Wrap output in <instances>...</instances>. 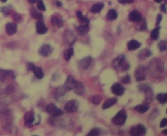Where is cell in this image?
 I'll return each mask as SVG.
<instances>
[{
  "instance_id": "cell-1",
  "label": "cell",
  "mask_w": 167,
  "mask_h": 136,
  "mask_svg": "<svg viewBox=\"0 0 167 136\" xmlns=\"http://www.w3.org/2000/svg\"><path fill=\"white\" fill-rule=\"evenodd\" d=\"M112 65L116 71H126L130 68V65L127 61H126L125 55L118 56L112 62Z\"/></svg>"
},
{
  "instance_id": "cell-2",
  "label": "cell",
  "mask_w": 167,
  "mask_h": 136,
  "mask_svg": "<svg viewBox=\"0 0 167 136\" xmlns=\"http://www.w3.org/2000/svg\"><path fill=\"white\" fill-rule=\"evenodd\" d=\"M127 118V113L124 109L120 110L113 117L112 119V122L116 125H123L126 122Z\"/></svg>"
},
{
  "instance_id": "cell-3",
  "label": "cell",
  "mask_w": 167,
  "mask_h": 136,
  "mask_svg": "<svg viewBox=\"0 0 167 136\" xmlns=\"http://www.w3.org/2000/svg\"><path fill=\"white\" fill-rule=\"evenodd\" d=\"M46 110L49 114L55 117H58L64 114V112L62 110L58 108L56 105L52 104L47 105Z\"/></svg>"
},
{
  "instance_id": "cell-4",
  "label": "cell",
  "mask_w": 167,
  "mask_h": 136,
  "mask_svg": "<svg viewBox=\"0 0 167 136\" xmlns=\"http://www.w3.org/2000/svg\"><path fill=\"white\" fill-rule=\"evenodd\" d=\"M130 134L133 136H142L146 133V128L142 125L138 124L133 127L130 131Z\"/></svg>"
},
{
  "instance_id": "cell-5",
  "label": "cell",
  "mask_w": 167,
  "mask_h": 136,
  "mask_svg": "<svg viewBox=\"0 0 167 136\" xmlns=\"http://www.w3.org/2000/svg\"><path fill=\"white\" fill-rule=\"evenodd\" d=\"M79 105L77 101L75 100H71L69 101L64 106V110L68 113H73L78 110Z\"/></svg>"
},
{
  "instance_id": "cell-6",
  "label": "cell",
  "mask_w": 167,
  "mask_h": 136,
  "mask_svg": "<svg viewBox=\"0 0 167 136\" xmlns=\"http://www.w3.org/2000/svg\"><path fill=\"white\" fill-rule=\"evenodd\" d=\"M92 61V58L90 56L85 57L78 61V66L82 70H87L90 67Z\"/></svg>"
},
{
  "instance_id": "cell-7",
  "label": "cell",
  "mask_w": 167,
  "mask_h": 136,
  "mask_svg": "<svg viewBox=\"0 0 167 136\" xmlns=\"http://www.w3.org/2000/svg\"><path fill=\"white\" fill-rule=\"evenodd\" d=\"M146 67L144 65H140L136 69L134 73V76L137 81H141L145 80L146 79L145 74L144 73V71L145 70Z\"/></svg>"
},
{
  "instance_id": "cell-8",
  "label": "cell",
  "mask_w": 167,
  "mask_h": 136,
  "mask_svg": "<svg viewBox=\"0 0 167 136\" xmlns=\"http://www.w3.org/2000/svg\"><path fill=\"white\" fill-rule=\"evenodd\" d=\"M24 120H25V125L26 127L31 128L33 126V123L35 121L34 113L33 111H29L26 113L24 115Z\"/></svg>"
},
{
  "instance_id": "cell-9",
  "label": "cell",
  "mask_w": 167,
  "mask_h": 136,
  "mask_svg": "<svg viewBox=\"0 0 167 136\" xmlns=\"http://www.w3.org/2000/svg\"><path fill=\"white\" fill-rule=\"evenodd\" d=\"M53 51V48L52 47L48 44H44L42 45L39 48V53L40 55L43 57H48L52 53Z\"/></svg>"
},
{
  "instance_id": "cell-10",
  "label": "cell",
  "mask_w": 167,
  "mask_h": 136,
  "mask_svg": "<svg viewBox=\"0 0 167 136\" xmlns=\"http://www.w3.org/2000/svg\"><path fill=\"white\" fill-rule=\"evenodd\" d=\"M111 92L116 96H122L124 94L125 89L119 83H115L111 87Z\"/></svg>"
},
{
  "instance_id": "cell-11",
  "label": "cell",
  "mask_w": 167,
  "mask_h": 136,
  "mask_svg": "<svg viewBox=\"0 0 167 136\" xmlns=\"http://www.w3.org/2000/svg\"><path fill=\"white\" fill-rule=\"evenodd\" d=\"M7 77L12 79L15 78L13 72L11 71H6L2 69H0V81L4 82Z\"/></svg>"
},
{
  "instance_id": "cell-12",
  "label": "cell",
  "mask_w": 167,
  "mask_h": 136,
  "mask_svg": "<svg viewBox=\"0 0 167 136\" xmlns=\"http://www.w3.org/2000/svg\"><path fill=\"white\" fill-rule=\"evenodd\" d=\"M67 91H68V90L64 86H60L58 88L55 92V100H59L63 97H64L65 94L67 93Z\"/></svg>"
},
{
  "instance_id": "cell-13",
  "label": "cell",
  "mask_w": 167,
  "mask_h": 136,
  "mask_svg": "<svg viewBox=\"0 0 167 136\" xmlns=\"http://www.w3.org/2000/svg\"><path fill=\"white\" fill-rule=\"evenodd\" d=\"M142 16L138 11H133L131 12L129 15V20L131 22H136L142 20Z\"/></svg>"
},
{
  "instance_id": "cell-14",
  "label": "cell",
  "mask_w": 167,
  "mask_h": 136,
  "mask_svg": "<svg viewBox=\"0 0 167 136\" xmlns=\"http://www.w3.org/2000/svg\"><path fill=\"white\" fill-rule=\"evenodd\" d=\"M37 33L39 34H45L47 31V28L42 20H38L36 23Z\"/></svg>"
},
{
  "instance_id": "cell-15",
  "label": "cell",
  "mask_w": 167,
  "mask_h": 136,
  "mask_svg": "<svg viewBox=\"0 0 167 136\" xmlns=\"http://www.w3.org/2000/svg\"><path fill=\"white\" fill-rule=\"evenodd\" d=\"M76 81H77L75 80V79L72 76H69L66 79L64 86L68 91L73 90L74 86H75Z\"/></svg>"
},
{
  "instance_id": "cell-16",
  "label": "cell",
  "mask_w": 167,
  "mask_h": 136,
  "mask_svg": "<svg viewBox=\"0 0 167 136\" xmlns=\"http://www.w3.org/2000/svg\"><path fill=\"white\" fill-rule=\"evenodd\" d=\"M118 101L117 98L116 97H112L109 98L105 101L104 104L102 105V109H107L108 108L112 107L113 105H115L116 103H117Z\"/></svg>"
},
{
  "instance_id": "cell-17",
  "label": "cell",
  "mask_w": 167,
  "mask_h": 136,
  "mask_svg": "<svg viewBox=\"0 0 167 136\" xmlns=\"http://www.w3.org/2000/svg\"><path fill=\"white\" fill-rule=\"evenodd\" d=\"M73 90L74 91V92L76 94L81 95L84 93L85 91V88L84 85L81 82L77 81Z\"/></svg>"
},
{
  "instance_id": "cell-18",
  "label": "cell",
  "mask_w": 167,
  "mask_h": 136,
  "mask_svg": "<svg viewBox=\"0 0 167 136\" xmlns=\"http://www.w3.org/2000/svg\"><path fill=\"white\" fill-rule=\"evenodd\" d=\"M153 55L151 51L148 48H145L141 50L138 53V57L140 60H144L147 58L150 57Z\"/></svg>"
},
{
  "instance_id": "cell-19",
  "label": "cell",
  "mask_w": 167,
  "mask_h": 136,
  "mask_svg": "<svg viewBox=\"0 0 167 136\" xmlns=\"http://www.w3.org/2000/svg\"><path fill=\"white\" fill-rule=\"evenodd\" d=\"M6 32L10 35H12L15 34L17 30V26L15 23H8L6 25Z\"/></svg>"
},
{
  "instance_id": "cell-20",
  "label": "cell",
  "mask_w": 167,
  "mask_h": 136,
  "mask_svg": "<svg viewBox=\"0 0 167 136\" xmlns=\"http://www.w3.org/2000/svg\"><path fill=\"white\" fill-rule=\"evenodd\" d=\"M89 24H83L77 28V31L81 36H84L88 33L90 30Z\"/></svg>"
},
{
  "instance_id": "cell-21",
  "label": "cell",
  "mask_w": 167,
  "mask_h": 136,
  "mask_svg": "<svg viewBox=\"0 0 167 136\" xmlns=\"http://www.w3.org/2000/svg\"><path fill=\"white\" fill-rule=\"evenodd\" d=\"M141 45V43L138 40L132 39L128 43V49L129 51L136 50L140 47Z\"/></svg>"
},
{
  "instance_id": "cell-22",
  "label": "cell",
  "mask_w": 167,
  "mask_h": 136,
  "mask_svg": "<svg viewBox=\"0 0 167 136\" xmlns=\"http://www.w3.org/2000/svg\"><path fill=\"white\" fill-rule=\"evenodd\" d=\"M144 93L145 94V100L146 102L149 103L151 102L153 100V91L151 88L149 86H147L146 90L144 91Z\"/></svg>"
},
{
  "instance_id": "cell-23",
  "label": "cell",
  "mask_w": 167,
  "mask_h": 136,
  "mask_svg": "<svg viewBox=\"0 0 167 136\" xmlns=\"http://www.w3.org/2000/svg\"><path fill=\"white\" fill-rule=\"evenodd\" d=\"M51 22L52 26H57L58 28H61L63 26L62 20L61 19L58 17L57 16H53L51 19Z\"/></svg>"
},
{
  "instance_id": "cell-24",
  "label": "cell",
  "mask_w": 167,
  "mask_h": 136,
  "mask_svg": "<svg viewBox=\"0 0 167 136\" xmlns=\"http://www.w3.org/2000/svg\"><path fill=\"white\" fill-rule=\"evenodd\" d=\"M34 73V75L37 77V78L39 79H42L44 78V74L43 73V71L42 70V68L38 66H35V67L34 68V69L32 71Z\"/></svg>"
},
{
  "instance_id": "cell-25",
  "label": "cell",
  "mask_w": 167,
  "mask_h": 136,
  "mask_svg": "<svg viewBox=\"0 0 167 136\" xmlns=\"http://www.w3.org/2000/svg\"><path fill=\"white\" fill-rule=\"evenodd\" d=\"M134 109L138 113L141 114H143L144 113L146 112L149 109V107L147 105H137L134 107Z\"/></svg>"
},
{
  "instance_id": "cell-26",
  "label": "cell",
  "mask_w": 167,
  "mask_h": 136,
  "mask_svg": "<svg viewBox=\"0 0 167 136\" xmlns=\"http://www.w3.org/2000/svg\"><path fill=\"white\" fill-rule=\"evenodd\" d=\"M104 7V4L102 3H97L92 6L90 11L92 13H99L102 11Z\"/></svg>"
},
{
  "instance_id": "cell-27",
  "label": "cell",
  "mask_w": 167,
  "mask_h": 136,
  "mask_svg": "<svg viewBox=\"0 0 167 136\" xmlns=\"http://www.w3.org/2000/svg\"><path fill=\"white\" fill-rule=\"evenodd\" d=\"M118 14L116 11L113 9H111L109 11L107 14V18L109 20H114L117 18Z\"/></svg>"
},
{
  "instance_id": "cell-28",
  "label": "cell",
  "mask_w": 167,
  "mask_h": 136,
  "mask_svg": "<svg viewBox=\"0 0 167 136\" xmlns=\"http://www.w3.org/2000/svg\"><path fill=\"white\" fill-rule=\"evenodd\" d=\"M30 13L31 16L32 18L37 20H42V19L43 18V16L42 13L37 11L35 8H31L30 10Z\"/></svg>"
},
{
  "instance_id": "cell-29",
  "label": "cell",
  "mask_w": 167,
  "mask_h": 136,
  "mask_svg": "<svg viewBox=\"0 0 167 136\" xmlns=\"http://www.w3.org/2000/svg\"><path fill=\"white\" fill-rule=\"evenodd\" d=\"M156 98L159 103L162 104H164L167 102V94L166 93H160L157 95Z\"/></svg>"
},
{
  "instance_id": "cell-30",
  "label": "cell",
  "mask_w": 167,
  "mask_h": 136,
  "mask_svg": "<svg viewBox=\"0 0 167 136\" xmlns=\"http://www.w3.org/2000/svg\"><path fill=\"white\" fill-rule=\"evenodd\" d=\"M73 54H74V49L73 48H69L64 52L63 53L64 59L66 61H69Z\"/></svg>"
},
{
  "instance_id": "cell-31",
  "label": "cell",
  "mask_w": 167,
  "mask_h": 136,
  "mask_svg": "<svg viewBox=\"0 0 167 136\" xmlns=\"http://www.w3.org/2000/svg\"><path fill=\"white\" fill-rule=\"evenodd\" d=\"M76 15L77 16L78 18L80 20L81 23L83 24H89V20L86 17L83 15V13L81 11H77L76 12Z\"/></svg>"
},
{
  "instance_id": "cell-32",
  "label": "cell",
  "mask_w": 167,
  "mask_h": 136,
  "mask_svg": "<svg viewBox=\"0 0 167 136\" xmlns=\"http://www.w3.org/2000/svg\"><path fill=\"white\" fill-rule=\"evenodd\" d=\"M160 28L159 26H158V27H157V28H155V29H153L152 30V31L151 32V38H152V39L155 40H156L158 39L159 36V30H160Z\"/></svg>"
},
{
  "instance_id": "cell-33",
  "label": "cell",
  "mask_w": 167,
  "mask_h": 136,
  "mask_svg": "<svg viewBox=\"0 0 167 136\" xmlns=\"http://www.w3.org/2000/svg\"><path fill=\"white\" fill-rule=\"evenodd\" d=\"M158 47L159 50L162 52L166 51L167 49V42L166 40H162L159 42L158 44Z\"/></svg>"
},
{
  "instance_id": "cell-34",
  "label": "cell",
  "mask_w": 167,
  "mask_h": 136,
  "mask_svg": "<svg viewBox=\"0 0 167 136\" xmlns=\"http://www.w3.org/2000/svg\"><path fill=\"white\" fill-rule=\"evenodd\" d=\"M101 133L100 129L98 128H94L90 131L89 133L87 135V136H99Z\"/></svg>"
},
{
  "instance_id": "cell-35",
  "label": "cell",
  "mask_w": 167,
  "mask_h": 136,
  "mask_svg": "<svg viewBox=\"0 0 167 136\" xmlns=\"http://www.w3.org/2000/svg\"><path fill=\"white\" fill-rule=\"evenodd\" d=\"M101 100H102V97L99 95H94L92 97V102L94 105H99L101 102Z\"/></svg>"
},
{
  "instance_id": "cell-36",
  "label": "cell",
  "mask_w": 167,
  "mask_h": 136,
  "mask_svg": "<svg viewBox=\"0 0 167 136\" xmlns=\"http://www.w3.org/2000/svg\"><path fill=\"white\" fill-rule=\"evenodd\" d=\"M121 82L123 84H128L130 82V76L129 74H126L125 76H124L121 78Z\"/></svg>"
},
{
  "instance_id": "cell-37",
  "label": "cell",
  "mask_w": 167,
  "mask_h": 136,
  "mask_svg": "<svg viewBox=\"0 0 167 136\" xmlns=\"http://www.w3.org/2000/svg\"><path fill=\"white\" fill-rule=\"evenodd\" d=\"M37 8L39 10L42 11H46V7L45 6L44 4L43 1V0H39L37 2Z\"/></svg>"
},
{
  "instance_id": "cell-38",
  "label": "cell",
  "mask_w": 167,
  "mask_h": 136,
  "mask_svg": "<svg viewBox=\"0 0 167 136\" xmlns=\"http://www.w3.org/2000/svg\"><path fill=\"white\" fill-rule=\"evenodd\" d=\"M141 24L140 26V30L141 31H145L147 29V23L145 19H142Z\"/></svg>"
},
{
  "instance_id": "cell-39",
  "label": "cell",
  "mask_w": 167,
  "mask_h": 136,
  "mask_svg": "<svg viewBox=\"0 0 167 136\" xmlns=\"http://www.w3.org/2000/svg\"><path fill=\"white\" fill-rule=\"evenodd\" d=\"M35 66H36L34 63H32V62H28L26 64V68L29 71H33L34 68L35 67Z\"/></svg>"
},
{
  "instance_id": "cell-40",
  "label": "cell",
  "mask_w": 167,
  "mask_h": 136,
  "mask_svg": "<svg viewBox=\"0 0 167 136\" xmlns=\"http://www.w3.org/2000/svg\"><path fill=\"white\" fill-rule=\"evenodd\" d=\"M167 125V118H163L160 123V127L163 128L165 126H166Z\"/></svg>"
},
{
  "instance_id": "cell-41",
  "label": "cell",
  "mask_w": 167,
  "mask_h": 136,
  "mask_svg": "<svg viewBox=\"0 0 167 136\" xmlns=\"http://www.w3.org/2000/svg\"><path fill=\"white\" fill-rule=\"evenodd\" d=\"M162 18V15H160V14L158 15L157 18L156 26H159V24L161 22Z\"/></svg>"
},
{
  "instance_id": "cell-42",
  "label": "cell",
  "mask_w": 167,
  "mask_h": 136,
  "mask_svg": "<svg viewBox=\"0 0 167 136\" xmlns=\"http://www.w3.org/2000/svg\"><path fill=\"white\" fill-rule=\"evenodd\" d=\"M160 11H162V12L167 13V8H166V5L164 4H161V5L160 6Z\"/></svg>"
},
{
  "instance_id": "cell-43",
  "label": "cell",
  "mask_w": 167,
  "mask_h": 136,
  "mask_svg": "<svg viewBox=\"0 0 167 136\" xmlns=\"http://www.w3.org/2000/svg\"><path fill=\"white\" fill-rule=\"evenodd\" d=\"M1 11L3 13H4V15H8L9 12H10L9 9L6 8V7H4L3 9H1Z\"/></svg>"
},
{
  "instance_id": "cell-44",
  "label": "cell",
  "mask_w": 167,
  "mask_h": 136,
  "mask_svg": "<svg viewBox=\"0 0 167 136\" xmlns=\"http://www.w3.org/2000/svg\"><path fill=\"white\" fill-rule=\"evenodd\" d=\"M14 19L16 21H19L21 19V16L19 15L18 13H15L14 15Z\"/></svg>"
},
{
  "instance_id": "cell-45",
  "label": "cell",
  "mask_w": 167,
  "mask_h": 136,
  "mask_svg": "<svg viewBox=\"0 0 167 136\" xmlns=\"http://www.w3.org/2000/svg\"><path fill=\"white\" fill-rule=\"evenodd\" d=\"M14 90V89L13 86H9L7 89H6V91H7V93H11V92H13Z\"/></svg>"
},
{
  "instance_id": "cell-46",
  "label": "cell",
  "mask_w": 167,
  "mask_h": 136,
  "mask_svg": "<svg viewBox=\"0 0 167 136\" xmlns=\"http://www.w3.org/2000/svg\"><path fill=\"white\" fill-rule=\"evenodd\" d=\"M118 1L120 4H126L127 3V0H118Z\"/></svg>"
},
{
  "instance_id": "cell-47",
  "label": "cell",
  "mask_w": 167,
  "mask_h": 136,
  "mask_svg": "<svg viewBox=\"0 0 167 136\" xmlns=\"http://www.w3.org/2000/svg\"><path fill=\"white\" fill-rule=\"evenodd\" d=\"M28 1L29 3H31V4H34L37 2V0H28Z\"/></svg>"
},
{
  "instance_id": "cell-48",
  "label": "cell",
  "mask_w": 167,
  "mask_h": 136,
  "mask_svg": "<svg viewBox=\"0 0 167 136\" xmlns=\"http://www.w3.org/2000/svg\"><path fill=\"white\" fill-rule=\"evenodd\" d=\"M56 5H57L58 7H61V6H62V3H61V2H59V1H58V2H57V3H56Z\"/></svg>"
},
{
  "instance_id": "cell-49",
  "label": "cell",
  "mask_w": 167,
  "mask_h": 136,
  "mask_svg": "<svg viewBox=\"0 0 167 136\" xmlns=\"http://www.w3.org/2000/svg\"><path fill=\"white\" fill-rule=\"evenodd\" d=\"M134 2V0H127V3L129 4H131L133 3Z\"/></svg>"
},
{
  "instance_id": "cell-50",
  "label": "cell",
  "mask_w": 167,
  "mask_h": 136,
  "mask_svg": "<svg viewBox=\"0 0 167 136\" xmlns=\"http://www.w3.org/2000/svg\"><path fill=\"white\" fill-rule=\"evenodd\" d=\"M162 133H164V135H167V129H165V130H164V131H162Z\"/></svg>"
},
{
  "instance_id": "cell-51",
  "label": "cell",
  "mask_w": 167,
  "mask_h": 136,
  "mask_svg": "<svg viewBox=\"0 0 167 136\" xmlns=\"http://www.w3.org/2000/svg\"><path fill=\"white\" fill-rule=\"evenodd\" d=\"M154 1H155L156 2H157V3H160L162 2V0H154Z\"/></svg>"
},
{
  "instance_id": "cell-52",
  "label": "cell",
  "mask_w": 167,
  "mask_h": 136,
  "mask_svg": "<svg viewBox=\"0 0 167 136\" xmlns=\"http://www.w3.org/2000/svg\"><path fill=\"white\" fill-rule=\"evenodd\" d=\"M0 1H1L2 2H3V3H5V2H7V0H0Z\"/></svg>"
}]
</instances>
